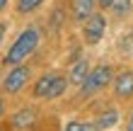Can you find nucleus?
<instances>
[{
	"mask_svg": "<svg viewBox=\"0 0 133 131\" xmlns=\"http://www.w3.org/2000/svg\"><path fill=\"white\" fill-rule=\"evenodd\" d=\"M39 44H41V32H39L36 27L22 29V32L17 34V39L10 44V49H7L3 63L5 66H19V63H24V61L36 51Z\"/></svg>",
	"mask_w": 133,
	"mask_h": 131,
	"instance_id": "f257e3e1",
	"label": "nucleus"
},
{
	"mask_svg": "<svg viewBox=\"0 0 133 131\" xmlns=\"http://www.w3.org/2000/svg\"><path fill=\"white\" fill-rule=\"evenodd\" d=\"M68 90V78L63 73H46L34 83V97L36 99H56Z\"/></svg>",
	"mask_w": 133,
	"mask_h": 131,
	"instance_id": "f03ea898",
	"label": "nucleus"
},
{
	"mask_svg": "<svg viewBox=\"0 0 133 131\" xmlns=\"http://www.w3.org/2000/svg\"><path fill=\"white\" fill-rule=\"evenodd\" d=\"M111 78H114V71H111V66H107V63H102L97 68H90L85 83L80 85V95L90 97V95H95V92L104 90L107 85H111Z\"/></svg>",
	"mask_w": 133,
	"mask_h": 131,
	"instance_id": "7ed1b4c3",
	"label": "nucleus"
},
{
	"mask_svg": "<svg viewBox=\"0 0 133 131\" xmlns=\"http://www.w3.org/2000/svg\"><path fill=\"white\" fill-rule=\"evenodd\" d=\"M29 78H32V68L19 63V66H12L10 73L3 78V85H0V90L5 92V95H17V92H22L27 88Z\"/></svg>",
	"mask_w": 133,
	"mask_h": 131,
	"instance_id": "20e7f679",
	"label": "nucleus"
},
{
	"mask_svg": "<svg viewBox=\"0 0 133 131\" xmlns=\"http://www.w3.org/2000/svg\"><path fill=\"white\" fill-rule=\"evenodd\" d=\"M104 32H107V20H104V15H102V12H95L92 17L85 20V24H82L85 44H90V46L99 44L102 36H104Z\"/></svg>",
	"mask_w": 133,
	"mask_h": 131,
	"instance_id": "39448f33",
	"label": "nucleus"
},
{
	"mask_svg": "<svg viewBox=\"0 0 133 131\" xmlns=\"http://www.w3.org/2000/svg\"><path fill=\"white\" fill-rule=\"evenodd\" d=\"M114 95L119 99H131L133 97V71H121L111 78Z\"/></svg>",
	"mask_w": 133,
	"mask_h": 131,
	"instance_id": "423d86ee",
	"label": "nucleus"
},
{
	"mask_svg": "<svg viewBox=\"0 0 133 131\" xmlns=\"http://www.w3.org/2000/svg\"><path fill=\"white\" fill-rule=\"evenodd\" d=\"M10 121H12V129H22V131H24V129H29L36 121V112L29 109V107H27V109H19V112L12 114Z\"/></svg>",
	"mask_w": 133,
	"mask_h": 131,
	"instance_id": "0eeeda50",
	"label": "nucleus"
},
{
	"mask_svg": "<svg viewBox=\"0 0 133 131\" xmlns=\"http://www.w3.org/2000/svg\"><path fill=\"white\" fill-rule=\"evenodd\" d=\"M95 7H97V0H75L73 3V15L77 22H85L87 17L95 15Z\"/></svg>",
	"mask_w": 133,
	"mask_h": 131,
	"instance_id": "6e6552de",
	"label": "nucleus"
},
{
	"mask_svg": "<svg viewBox=\"0 0 133 131\" xmlns=\"http://www.w3.org/2000/svg\"><path fill=\"white\" fill-rule=\"evenodd\" d=\"M87 73H90V63H87L85 58H80V61L73 66L70 75H68V85H77V88H80L82 83H85V78H87Z\"/></svg>",
	"mask_w": 133,
	"mask_h": 131,
	"instance_id": "1a4fd4ad",
	"label": "nucleus"
},
{
	"mask_svg": "<svg viewBox=\"0 0 133 131\" xmlns=\"http://www.w3.org/2000/svg\"><path fill=\"white\" fill-rule=\"evenodd\" d=\"M109 10L114 12V17L123 20V17H128V15L133 12V0H114Z\"/></svg>",
	"mask_w": 133,
	"mask_h": 131,
	"instance_id": "9d476101",
	"label": "nucleus"
},
{
	"mask_svg": "<svg viewBox=\"0 0 133 131\" xmlns=\"http://www.w3.org/2000/svg\"><path fill=\"white\" fill-rule=\"evenodd\" d=\"M116 121H119V112H116V109H107L104 114H99V117H97V121H95V124H97L102 131H104V129L116 126Z\"/></svg>",
	"mask_w": 133,
	"mask_h": 131,
	"instance_id": "9b49d317",
	"label": "nucleus"
},
{
	"mask_svg": "<svg viewBox=\"0 0 133 131\" xmlns=\"http://www.w3.org/2000/svg\"><path fill=\"white\" fill-rule=\"evenodd\" d=\"M41 5H44V0H17V12L19 15H29V12L39 10Z\"/></svg>",
	"mask_w": 133,
	"mask_h": 131,
	"instance_id": "f8f14e48",
	"label": "nucleus"
},
{
	"mask_svg": "<svg viewBox=\"0 0 133 131\" xmlns=\"http://www.w3.org/2000/svg\"><path fill=\"white\" fill-rule=\"evenodd\" d=\"M121 51H126V53H131V51H133V34H131V36H126V39L121 41Z\"/></svg>",
	"mask_w": 133,
	"mask_h": 131,
	"instance_id": "ddd939ff",
	"label": "nucleus"
},
{
	"mask_svg": "<svg viewBox=\"0 0 133 131\" xmlns=\"http://www.w3.org/2000/svg\"><path fill=\"white\" fill-rule=\"evenodd\" d=\"M63 131H82V121H68V126Z\"/></svg>",
	"mask_w": 133,
	"mask_h": 131,
	"instance_id": "4468645a",
	"label": "nucleus"
},
{
	"mask_svg": "<svg viewBox=\"0 0 133 131\" xmlns=\"http://www.w3.org/2000/svg\"><path fill=\"white\" fill-rule=\"evenodd\" d=\"M82 131H102L95 121H87V124H82Z\"/></svg>",
	"mask_w": 133,
	"mask_h": 131,
	"instance_id": "2eb2a0df",
	"label": "nucleus"
},
{
	"mask_svg": "<svg viewBox=\"0 0 133 131\" xmlns=\"http://www.w3.org/2000/svg\"><path fill=\"white\" fill-rule=\"evenodd\" d=\"M111 3H114V0H97V5L102 7V10H109V7H111Z\"/></svg>",
	"mask_w": 133,
	"mask_h": 131,
	"instance_id": "dca6fc26",
	"label": "nucleus"
},
{
	"mask_svg": "<svg viewBox=\"0 0 133 131\" xmlns=\"http://www.w3.org/2000/svg\"><path fill=\"white\" fill-rule=\"evenodd\" d=\"M5 32H7V24L0 22V44H3V39H5Z\"/></svg>",
	"mask_w": 133,
	"mask_h": 131,
	"instance_id": "f3484780",
	"label": "nucleus"
},
{
	"mask_svg": "<svg viewBox=\"0 0 133 131\" xmlns=\"http://www.w3.org/2000/svg\"><path fill=\"white\" fill-rule=\"evenodd\" d=\"M126 131H133V112L128 114V124H126Z\"/></svg>",
	"mask_w": 133,
	"mask_h": 131,
	"instance_id": "a211bd4d",
	"label": "nucleus"
},
{
	"mask_svg": "<svg viewBox=\"0 0 133 131\" xmlns=\"http://www.w3.org/2000/svg\"><path fill=\"white\" fill-rule=\"evenodd\" d=\"M7 3H10V0H0V12H3L5 7H7Z\"/></svg>",
	"mask_w": 133,
	"mask_h": 131,
	"instance_id": "6ab92c4d",
	"label": "nucleus"
},
{
	"mask_svg": "<svg viewBox=\"0 0 133 131\" xmlns=\"http://www.w3.org/2000/svg\"><path fill=\"white\" fill-rule=\"evenodd\" d=\"M3 112H5V104H3V99H0V117H3Z\"/></svg>",
	"mask_w": 133,
	"mask_h": 131,
	"instance_id": "aec40b11",
	"label": "nucleus"
},
{
	"mask_svg": "<svg viewBox=\"0 0 133 131\" xmlns=\"http://www.w3.org/2000/svg\"><path fill=\"white\" fill-rule=\"evenodd\" d=\"M0 131H3V129H0Z\"/></svg>",
	"mask_w": 133,
	"mask_h": 131,
	"instance_id": "412c9836",
	"label": "nucleus"
}]
</instances>
